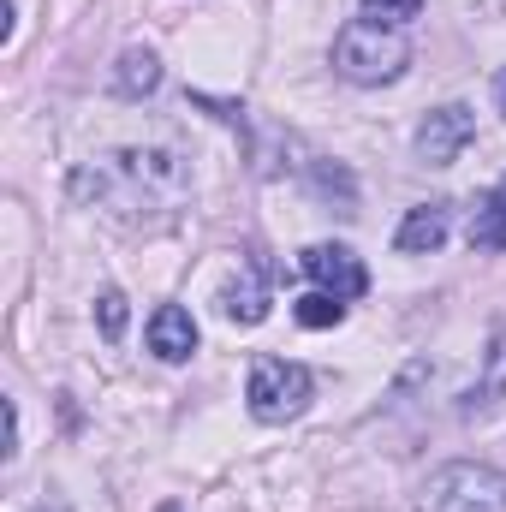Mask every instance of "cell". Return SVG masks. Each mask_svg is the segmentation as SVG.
Listing matches in <instances>:
<instances>
[{
  "label": "cell",
  "mask_w": 506,
  "mask_h": 512,
  "mask_svg": "<svg viewBox=\"0 0 506 512\" xmlns=\"http://www.w3.org/2000/svg\"><path fill=\"white\" fill-rule=\"evenodd\" d=\"M78 197H90L102 215L126 221V227H143V221H167L185 197H191V167L173 155V149H114L90 167H78L72 179Z\"/></svg>",
  "instance_id": "cell-1"
},
{
  "label": "cell",
  "mask_w": 506,
  "mask_h": 512,
  "mask_svg": "<svg viewBox=\"0 0 506 512\" xmlns=\"http://www.w3.org/2000/svg\"><path fill=\"white\" fill-rule=\"evenodd\" d=\"M405 66H411V42H405V30H393V24L352 18V24L334 36V72H340L346 84L376 90V84L405 78Z\"/></svg>",
  "instance_id": "cell-2"
},
{
  "label": "cell",
  "mask_w": 506,
  "mask_h": 512,
  "mask_svg": "<svg viewBox=\"0 0 506 512\" xmlns=\"http://www.w3.org/2000/svg\"><path fill=\"white\" fill-rule=\"evenodd\" d=\"M417 512H506V477L495 465L453 459V465H441V471L423 483Z\"/></svg>",
  "instance_id": "cell-3"
},
{
  "label": "cell",
  "mask_w": 506,
  "mask_h": 512,
  "mask_svg": "<svg viewBox=\"0 0 506 512\" xmlns=\"http://www.w3.org/2000/svg\"><path fill=\"white\" fill-rule=\"evenodd\" d=\"M316 393V376L304 364H286V358H256L251 382H245V399H251L256 423H292Z\"/></svg>",
  "instance_id": "cell-4"
},
{
  "label": "cell",
  "mask_w": 506,
  "mask_h": 512,
  "mask_svg": "<svg viewBox=\"0 0 506 512\" xmlns=\"http://www.w3.org/2000/svg\"><path fill=\"white\" fill-rule=\"evenodd\" d=\"M477 137V120H471V108L465 102H447V108H435L423 126H417V161L423 167H447V161H459V149Z\"/></svg>",
  "instance_id": "cell-5"
},
{
  "label": "cell",
  "mask_w": 506,
  "mask_h": 512,
  "mask_svg": "<svg viewBox=\"0 0 506 512\" xmlns=\"http://www.w3.org/2000/svg\"><path fill=\"white\" fill-rule=\"evenodd\" d=\"M298 268L316 280V292H334V298H364V286H370V268L346 245H310L298 256Z\"/></svg>",
  "instance_id": "cell-6"
},
{
  "label": "cell",
  "mask_w": 506,
  "mask_h": 512,
  "mask_svg": "<svg viewBox=\"0 0 506 512\" xmlns=\"http://www.w3.org/2000/svg\"><path fill=\"white\" fill-rule=\"evenodd\" d=\"M447 233H453V203H417L405 221H399V233H393V245L405 256H429L447 245Z\"/></svg>",
  "instance_id": "cell-7"
},
{
  "label": "cell",
  "mask_w": 506,
  "mask_h": 512,
  "mask_svg": "<svg viewBox=\"0 0 506 512\" xmlns=\"http://www.w3.org/2000/svg\"><path fill=\"white\" fill-rule=\"evenodd\" d=\"M149 352L167 358V364H185V358L197 352V322H191V310L161 304V310L149 316Z\"/></svg>",
  "instance_id": "cell-8"
},
{
  "label": "cell",
  "mask_w": 506,
  "mask_h": 512,
  "mask_svg": "<svg viewBox=\"0 0 506 512\" xmlns=\"http://www.w3.org/2000/svg\"><path fill=\"white\" fill-rule=\"evenodd\" d=\"M221 310H227L233 322H245V328H256V322L268 316V274H262L256 262L227 286V292H221Z\"/></svg>",
  "instance_id": "cell-9"
},
{
  "label": "cell",
  "mask_w": 506,
  "mask_h": 512,
  "mask_svg": "<svg viewBox=\"0 0 506 512\" xmlns=\"http://www.w3.org/2000/svg\"><path fill=\"white\" fill-rule=\"evenodd\" d=\"M471 251H506V191H489L471 209Z\"/></svg>",
  "instance_id": "cell-10"
},
{
  "label": "cell",
  "mask_w": 506,
  "mask_h": 512,
  "mask_svg": "<svg viewBox=\"0 0 506 512\" xmlns=\"http://www.w3.org/2000/svg\"><path fill=\"white\" fill-rule=\"evenodd\" d=\"M155 84H161V60L149 48H126L120 54V72H114V90L120 96H149Z\"/></svg>",
  "instance_id": "cell-11"
},
{
  "label": "cell",
  "mask_w": 506,
  "mask_h": 512,
  "mask_svg": "<svg viewBox=\"0 0 506 512\" xmlns=\"http://www.w3.org/2000/svg\"><path fill=\"white\" fill-rule=\"evenodd\" d=\"M506 393V328L489 334V352H483V382L471 387V405H495Z\"/></svg>",
  "instance_id": "cell-12"
},
{
  "label": "cell",
  "mask_w": 506,
  "mask_h": 512,
  "mask_svg": "<svg viewBox=\"0 0 506 512\" xmlns=\"http://www.w3.org/2000/svg\"><path fill=\"white\" fill-rule=\"evenodd\" d=\"M292 316H298L304 328H340V322H346V298H334V292H304V298L292 304Z\"/></svg>",
  "instance_id": "cell-13"
},
{
  "label": "cell",
  "mask_w": 506,
  "mask_h": 512,
  "mask_svg": "<svg viewBox=\"0 0 506 512\" xmlns=\"http://www.w3.org/2000/svg\"><path fill=\"white\" fill-rule=\"evenodd\" d=\"M417 12H423V0H364V18H376V24H393V30H405Z\"/></svg>",
  "instance_id": "cell-14"
},
{
  "label": "cell",
  "mask_w": 506,
  "mask_h": 512,
  "mask_svg": "<svg viewBox=\"0 0 506 512\" xmlns=\"http://www.w3.org/2000/svg\"><path fill=\"white\" fill-rule=\"evenodd\" d=\"M96 322H102L108 340H120V334H126V292H102V298H96Z\"/></svg>",
  "instance_id": "cell-15"
},
{
  "label": "cell",
  "mask_w": 506,
  "mask_h": 512,
  "mask_svg": "<svg viewBox=\"0 0 506 512\" xmlns=\"http://www.w3.org/2000/svg\"><path fill=\"white\" fill-rule=\"evenodd\" d=\"M6 459H18V399H6Z\"/></svg>",
  "instance_id": "cell-16"
},
{
  "label": "cell",
  "mask_w": 506,
  "mask_h": 512,
  "mask_svg": "<svg viewBox=\"0 0 506 512\" xmlns=\"http://www.w3.org/2000/svg\"><path fill=\"white\" fill-rule=\"evenodd\" d=\"M30 512H72V507H66L60 495H42V501H36V507H30Z\"/></svg>",
  "instance_id": "cell-17"
},
{
  "label": "cell",
  "mask_w": 506,
  "mask_h": 512,
  "mask_svg": "<svg viewBox=\"0 0 506 512\" xmlns=\"http://www.w3.org/2000/svg\"><path fill=\"white\" fill-rule=\"evenodd\" d=\"M495 108H501V120H506V66L495 72Z\"/></svg>",
  "instance_id": "cell-18"
},
{
  "label": "cell",
  "mask_w": 506,
  "mask_h": 512,
  "mask_svg": "<svg viewBox=\"0 0 506 512\" xmlns=\"http://www.w3.org/2000/svg\"><path fill=\"white\" fill-rule=\"evenodd\" d=\"M161 512H179V507H173V501H167V507H161Z\"/></svg>",
  "instance_id": "cell-19"
}]
</instances>
